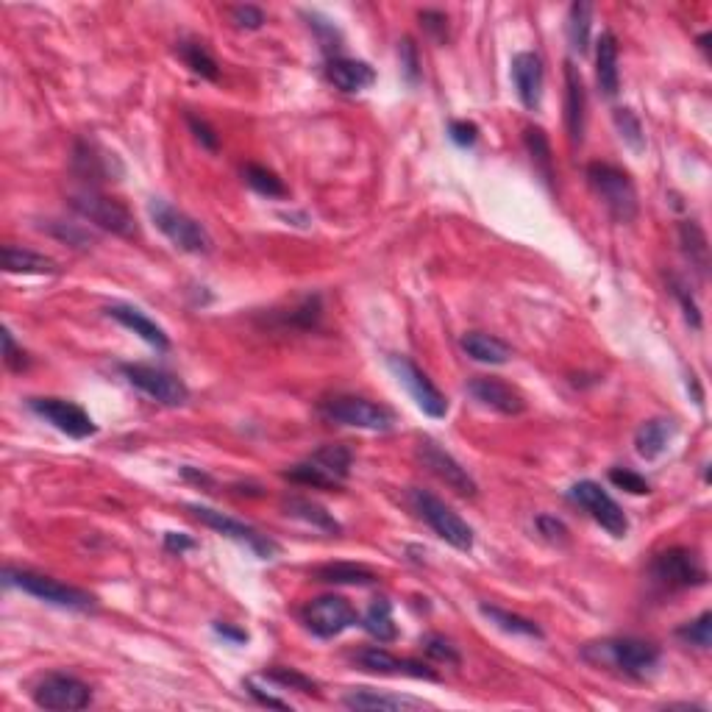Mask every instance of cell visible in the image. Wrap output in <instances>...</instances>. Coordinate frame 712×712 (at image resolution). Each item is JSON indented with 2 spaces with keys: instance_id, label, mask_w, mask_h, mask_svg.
<instances>
[{
  "instance_id": "6da1fadb",
  "label": "cell",
  "mask_w": 712,
  "mask_h": 712,
  "mask_svg": "<svg viewBox=\"0 0 712 712\" xmlns=\"http://www.w3.org/2000/svg\"><path fill=\"white\" fill-rule=\"evenodd\" d=\"M582 657L601 668H615L626 676H646L660 662V649L649 640L637 637H612L601 643H590L582 649Z\"/></svg>"
},
{
  "instance_id": "7a4b0ae2",
  "label": "cell",
  "mask_w": 712,
  "mask_h": 712,
  "mask_svg": "<svg viewBox=\"0 0 712 712\" xmlns=\"http://www.w3.org/2000/svg\"><path fill=\"white\" fill-rule=\"evenodd\" d=\"M3 582L9 587L23 590L28 596L39 598V601H45V604L62 607V610L87 612L95 607V596L92 593L81 590V587L64 585V582L53 579V576H45V573L26 571V568H6Z\"/></svg>"
},
{
  "instance_id": "3957f363",
  "label": "cell",
  "mask_w": 712,
  "mask_h": 712,
  "mask_svg": "<svg viewBox=\"0 0 712 712\" xmlns=\"http://www.w3.org/2000/svg\"><path fill=\"white\" fill-rule=\"evenodd\" d=\"M354 465V454L345 445H323L312 457H306L304 462L293 465L290 471H284V476L295 484H306V487H318V490H337L343 487V482L351 473Z\"/></svg>"
},
{
  "instance_id": "277c9868",
  "label": "cell",
  "mask_w": 712,
  "mask_h": 712,
  "mask_svg": "<svg viewBox=\"0 0 712 712\" xmlns=\"http://www.w3.org/2000/svg\"><path fill=\"white\" fill-rule=\"evenodd\" d=\"M148 212H151V220L156 223V229L162 231L167 240L176 245L178 251L195 256L212 254L215 240H212V234H209L195 217L181 212V209H176L173 204H167L162 198H151Z\"/></svg>"
},
{
  "instance_id": "5b68a950",
  "label": "cell",
  "mask_w": 712,
  "mask_h": 712,
  "mask_svg": "<svg viewBox=\"0 0 712 712\" xmlns=\"http://www.w3.org/2000/svg\"><path fill=\"white\" fill-rule=\"evenodd\" d=\"M70 206L76 209L78 215L95 223L98 229L112 231L117 237H126V240H134L140 234V226H137V217L134 212L128 209L123 201L117 198H109L103 195L95 187H84L70 195Z\"/></svg>"
},
{
  "instance_id": "8992f818",
  "label": "cell",
  "mask_w": 712,
  "mask_h": 712,
  "mask_svg": "<svg viewBox=\"0 0 712 712\" xmlns=\"http://www.w3.org/2000/svg\"><path fill=\"white\" fill-rule=\"evenodd\" d=\"M587 181L618 223H632L637 217V190L629 173L607 162L587 165Z\"/></svg>"
},
{
  "instance_id": "52a82bcc",
  "label": "cell",
  "mask_w": 712,
  "mask_h": 712,
  "mask_svg": "<svg viewBox=\"0 0 712 712\" xmlns=\"http://www.w3.org/2000/svg\"><path fill=\"white\" fill-rule=\"evenodd\" d=\"M320 415L331 423L351 426V429H365V432H390L395 423V415L382 404H373L359 395H334L320 404Z\"/></svg>"
},
{
  "instance_id": "ba28073f",
  "label": "cell",
  "mask_w": 712,
  "mask_h": 712,
  "mask_svg": "<svg viewBox=\"0 0 712 712\" xmlns=\"http://www.w3.org/2000/svg\"><path fill=\"white\" fill-rule=\"evenodd\" d=\"M409 501L423 521L429 523L434 534L445 540L448 546H454L457 551H471L473 548V529L468 521H462L454 509L445 504L443 498H437L429 490H412Z\"/></svg>"
},
{
  "instance_id": "9c48e42d",
  "label": "cell",
  "mask_w": 712,
  "mask_h": 712,
  "mask_svg": "<svg viewBox=\"0 0 712 712\" xmlns=\"http://www.w3.org/2000/svg\"><path fill=\"white\" fill-rule=\"evenodd\" d=\"M651 579L665 590H687L707 582V571L690 548H668L651 560Z\"/></svg>"
},
{
  "instance_id": "30bf717a",
  "label": "cell",
  "mask_w": 712,
  "mask_h": 712,
  "mask_svg": "<svg viewBox=\"0 0 712 712\" xmlns=\"http://www.w3.org/2000/svg\"><path fill=\"white\" fill-rule=\"evenodd\" d=\"M387 368L393 370L398 384L412 395V401H415L429 418H445V415H448V398L434 387L432 379H429L409 356L390 354L387 356Z\"/></svg>"
},
{
  "instance_id": "8fae6325",
  "label": "cell",
  "mask_w": 712,
  "mask_h": 712,
  "mask_svg": "<svg viewBox=\"0 0 712 712\" xmlns=\"http://www.w3.org/2000/svg\"><path fill=\"white\" fill-rule=\"evenodd\" d=\"M187 509L192 512V518H198V521L204 523V526L215 529L217 534L231 537V540H237V543H242V546L251 548L259 560H273V557L279 554V546H276V543H273L267 534L256 532L254 526L237 521V518H231V515L220 512V509L204 507V504H190Z\"/></svg>"
},
{
  "instance_id": "7c38bea8",
  "label": "cell",
  "mask_w": 712,
  "mask_h": 712,
  "mask_svg": "<svg viewBox=\"0 0 712 712\" xmlns=\"http://www.w3.org/2000/svg\"><path fill=\"white\" fill-rule=\"evenodd\" d=\"M571 501L585 509L587 515H590L604 532H610L612 537H626V534H629V518H626V512H623L621 504H618L607 490H601V484L590 482V479L576 482L571 487Z\"/></svg>"
},
{
  "instance_id": "4fadbf2b",
  "label": "cell",
  "mask_w": 712,
  "mask_h": 712,
  "mask_svg": "<svg viewBox=\"0 0 712 712\" xmlns=\"http://www.w3.org/2000/svg\"><path fill=\"white\" fill-rule=\"evenodd\" d=\"M123 376L128 384H134L137 390L165 404V407H181L190 401V387L178 379L176 373L165 368H153V365H123Z\"/></svg>"
},
{
  "instance_id": "5bb4252c",
  "label": "cell",
  "mask_w": 712,
  "mask_h": 712,
  "mask_svg": "<svg viewBox=\"0 0 712 712\" xmlns=\"http://www.w3.org/2000/svg\"><path fill=\"white\" fill-rule=\"evenodd\" d=\"M301 621L312 635L329 640V637L343 635L345 629L356 626L359 615L343 596H320L301 610Z\"/></svg>"
},
{
  "instance_id": "9a60e30c",
  "label": "cell",
  "mask_w": 712,
  "mask_h": 712,
  "mask_svg": "<svg viewBox=\"0 0 712 712\" xmlns=\"http://www.w3.org/2000/svg\"><path fill=\"white\" fill-rule=\"evenodd\" d=\"M92 701V687L70 674H48L34 687V704L42 710L73 712L84 710Z\"/></svg>"
},
{
  "instance_id": "2e32d148",
  "label": "cell",
  "mask_w": 712,
  "mask_h": 712,
  "mask_svg": "<svg viewBox=\"0 0 712 712\" xmlns=\"http://www.w3.org/2000/svg\"><path fill=\"white\" fill-rule=\"evenodd\" d=\"M28 407H31L34 415L48 420L53 429H59V432L73 437V440H87V437L98 432V426L92 423V418L73 401H64V398H31Z\"/></svg>"
},
{
  "instance_id": "e0dca14e",
  "label": "cell",
  "mask_w": 712,
  "mask_h": 712,
  "mask_svg": "<svg viewBox=\"0 0 712 712\" xmlns=\"http://www.w3.org/2000/svg\"><path fill=\"white\" fill-rule=\"evenodd\" d=\"M418 459L426 471L432 473V476H437L445 487H451L457 496H476V482H473L471 473L465 471L457 459L451 457L445 448H440L434 440H429V437L420 440Z\"/></svg>"
},
{
  "instance_id": "ac0fdd59",
  "label": "cell",
  "mask_w": 712,
  "mask_h": 712,
  "mask_svg": "<svg viewBox=\"0 0 712 712\" xmlns=\"http://www.w3.org/2000/svg\"><path fill=\"white\" fill-rule=\"evenodd\" d=\"M73 173H76L84 184L95 187L103 181H115V173H120L115 153L103 151L98 142L78 140L73 148Z\"/></svg>"
},
{
  "instance_id": "d6986e66",
  "label": "cell",
  "mask_w": 712,
  "mask_h": 712,
  "mask_svg": "<svg viewBox=\"0 0 712 712\" xmlns=\"http://www.w3.org/2000/svg\"><path fill=\"white\" fill-rule=\"evenodd\" d=\"M356 662L359 668H365L370 674H387V676H412V679H429V682H437L440 676L437 671H432L429 665H423L418 660H401L395 657L387 649H379V646H368L356 654Z\"/></svg>"
},
{
  "instance_id": "ffe728a7",
  "label": "cell",
  "mask_w": 712,
  "mask_h": 712,
  "mask_svg": "<svg viewBox=\"0 0 712 712\" xmlns=\"http://www.w3.org/2000/svg\"><path fill=\"white\" fill-rule=\"evenodd\" d=\"M468 393L487 409H496L501 415H521L526 409V398H523L512 384L496 376H476L468 382Z\"/></svg>"
},
{
  "instance_id": "44dd1931",
  "label": "cell",
  "mask_w": 712,
  "mask_h": 712,
  "mask_svg": "<svg viewBox=\"0 0 712 712\" xmlns=\"http://www.w3.org/2000/svg\"><path fill=\"white\" fill-rule=\"evenodd\" d=\"M512 81H515V92L526 109H540L543 101V84H546V70H543V59L537 53H518L512 59Z\"/></svg>"
},
{
  "instance_id": "7402d4cb",
  "label": "cell",
  "mask_w": 712,
  "mask_h": 712,
  "mask_svg": "<svg viewBox=\"0 0 712 712\" xmlns=\"http://www.w3.org/2000/svg\"><path fill=\"white\" fill-rule=\"evenodd\" d=\"M585 109L587 95L582 73L571 62H565V128H568L571 145H582L585 140Z\"/></svg>"
},
{
  "instance_id": "603a6c76",
  "label": "cell",
  "mask_w": 712,
  "mask_h": 712,
  "mask_svg": "<svg viewBox=\"0 0 712 712\" xmlns=\"http://www.w3.org/2000/svg\"><path fill=\"white\" fill-rule=\"evenodd\" d=\"M0 262H3L6 273H23V276H56L62 270L51 256L37 254L31 248H20V245H3Z\"/></svg>"
},
{
  "instance_id": "cb8c5ba5",
  "label": "cell",
  "mask_w": 712,
  "mask_h": 712,
  "mask_svg": "<svg viewBox=\"0 0 712 712\" xmlns=\"http://www.w3.org/2000/svg\"><path fill=\"white\" fill-rule=\"evenodd\" d=\"M326 76L340 92L354 95V92L373 87L376 70L368 62H359V59H331L329 67H326Z\"/></svg>"
},
{
  "instance_id": "d4e9b609",
  "label": "cell",
  "mask_w": 712,
  "mask_h": 712,
  "mask_svg": "<svg viewBox=\"0 0 712 712\" xmlns=\"http://www.w3.org/2000/svg\"><path fill=\"white\" fill-rule=\"evenodd\" d=\"M106 315L109 318H115L120 326H126L128 331H134L137 337H142L145 343L153 345V348H159V351H165V348H170V340H167V334L162 326H156L145 312H140V309H134V306H123V304H115L106 309Z\"/></svg>"
},
{
  "instance_id": "484cf974",
  "label": "cell",
  "mask_w": 712,
  "mask_h": 712,
  "mask_svg": "<svg viewBox=\"0 0 712 712\" xmlns=\"http://www.w3.org/2000/svg\"><path fill=\"white\" fill-rule=\"evenodd\" d=\"M343 704L348 710H420V707H429L412 696H390V693H379L370 687L348 690L343 696Z\"/></svg>"
},
{
  "instance_id": "4316f807",
  "label": "cell",
  "mask_w": 712,
  "mask_h": 712,
  "mask_svg": "<svg viewBox=\"0 0 712 712\" xmlns=\"http://www.w3.org/2000/svg\"><path fill=\"white\" fill-rule=\"evenodd\" d=\"M596 78L598 89H601L607 98H615V95H618V89H621V70H618V42L612 37V31H604V34L598 37Z\"/></svg>"
},
{
  "instance_id": "83f0119b",
  "label": "cell",
  "mask_w": 712,
  "mask_h": 712,
  "mask_svg": "<svg viewBox=\"0 0 712 712\" xmlns=\"http://www.w3.org/2000/svg\"><path fill=\"white\" fill-rule=\"evenodd\" d=\"M462 351L476 362H484V365H507L512 359V348L504 340H498L493 334H484V331H468L462 337Z\"/></svg>"
},
{
  "instance_id": "f1b7e54d",
  "label": "cell",
  "mask_w": 712,
  "mask_h": 712,
  "mask_svg": "<svg viewBox=\"0 0 712 712\" xmlns=\"http://www.w3.org/2000/svg\"><path fill=\"white\" fill-rule=\"evenodd\" d=\"M674 434H676L674 420H665V418L646 420L635 434V451L643 459H657L662 451L668 448V443H671Z\"/></svg>"
},
{
  "instance_id": "f546056e",
  "label": "cell",
  "mask_w": 712,
  "mask_h": 712,
  "mask_svg": "<svg viewBox=\"0 0 712 712\" xmlns=\"http://www.w3.org/2000/svg\"><path fill=\"white\" fill-rule=\"evenodd\" d=\"M312 576L318 582H326V585H356L365 587L373 585L379 576L370 571L368 565H356V562H329V565H320L312 571Z\"/></svg>"
},
{
  "instance_id": "4dcf8cb0",
  "label": "cell",
  "mask_w": 712,
  "mask_h": 712,
  "mask_svg": "<svg viewBox=\"0 0 712 712\" xmlns=\"http://www.w3.org/2000/svg\"><path fill=\"white\" fill-rule=\"evenodd\" d=\"M679 240H682V251H685L690 267L699 273V279L707 276L710 267V245H707V234L701 231L696 220H682L679 226Z\"/></svg>"
},
{
  "instance_id": "1f68e13d",
  "label": "cell",
  "mask_w": 712,
  "mask_h": 712,
  "mask_svg": "<svg viewBox=\"0 0 712 712\" xmlns=\"http://www.w3.org/2000/svg\"><path fill=\"white\" fill-rule=\"evenodd\" d=\"M284 512H287L290 518H298V521L312 523V526H315V529H320V532L340 534V523L334 521V515H331V512H326V509L320 507L318 501H312V498H304V496L284 498Z\"/></svg>"
},
{
  "instance_id": "d6a6232c",
  "label": "cell",
  "mask_w": 712,
  "mask_h": 712,
  "mask_svg": "<svg viewBox=\"0 0 712 712\" xmlns=\"http://www.w3.org/2000/svg\"><path fill=\"white\" fill-rule=\"evenodd\" d=\"M479 612H482L484 618L493 623V626H498L501 632H507V635L529 637V640H543V629H540L534 621H529V618H523V615L501 610V607H496V604H479Z\"/></svg>"
},
{
  "instance_id": "836d02e7",
  "label": "cell",
  "mask_w": 712,
  "mask_h": 712,
  "mask_svg": "<svg viewBox=\"0 0 712 712\" xmlns=\"http://www.w3.org/2000/svg\"><path fill=\"white\" fill-rule=\"evenodd\" d=\"M362 626L365 632L373 635L379 643H393L398 637V626L393 621V607L387 598H376L373 604L368 607V612L362 615Z\"/></svg>"
},
{
  "instance_id": "e575fe53",
  "label": "cell",
  "mask_w": 712,
  "mask_h": 712,
  "mask_svg": "<svg viewBox=\"0 0 712 712\" xmlns=\"http://www.w3.org/2000/svg\"><path fill=\"white\" fill-rule=\"evenodd\" d=\"M176 53L195 76L206 78V81H217L220 78V67H217L215 56L206 51L204 42H178Z\"/></svg>"
},
{
  "instance_id": "d590c367",
  "label": "cell",
  "mask_w": 712,
  "mask_h": 712,
  "mask_svg": "<svg viewBox=\"0 0 712 712\" xmlns=\"http://www.w3.org/2000/svg\"><path fill=\"white\" fill-rule=\"evenodd\" d=\"M523 140H526V148L532 153L534 170L543 176V181L551 184V181H554V159H551V145H548L546 131L529 126L526 128V134H523Z\"/></svg>"
},
{
  "instance_id": "8d00e7d4",
  "label": "cell",
  "mask_w": 712,
  "mask_h": 712,
  "mask_svg": "<svg viewBox=\"0 0 712 712\" xmlns=\"http://www.w3.org/2000/svg\"><path fill=\"white\" fill-rule=\"evenodd\" d=\"M590 20H593V6L573 3L571 12H568V42L579 56L590 48Z\"/></svg>"
},
{
  "instance_id": "74e56055",
  "label": "cell",
  "mask_w": 712,
  "mask_h": 712,
  "mask_svg": "<svg viewBox=\"0 0 712 712\" xmlns=\"http://www.w3.org/2000/svg\"><path fill=\"white\" fill-rule=\"evenodd\" d=\"M242 176H245V181H248V187H251V190H256L259 195H265V198H284V195H287L284 181H281V178L276 176L273 170H267V167L245 165Z\"/></svg>"
},
{
  "instance_id": "f35d334b",
  "label": "cell",
  "mask_w": 712,
  "mask_h": 712,
  "mask_svg": "<svg viewBox=\"0 0 712 712\" xmlns=\"http://www.w3.org/2000/svg\"><path fill=\"white\" fill-rule=\"evenodd\" d=\"M42 231H48V234H51V237H56V240L67 242V245H70V248H76V251H89V248L95 245V237H92L87 229H81L78 223L48 220V223H42Z\"/></svg>"
},
{
  "instance_id": "ab89813d",
  "label": "cell",
  "mask_w": 712,
  "mask_h": 712,
  "mask_svg": "<svg viewBox=\"0 0 712 712\" xmlns=\"http://www.w3.org/2000/svg\"><path fill=\"white\" fill-rule=\"evenodd\" d=\"M615 126L621 131V140L632 148V151H643L646 148V134H643V126L640 120L635 117L632 109H615Z\"/></svg>"
},
{
  "instance_id": "60d3db41",
  "label": "cell",
  "mask_w": 712,
  "mask_h": 712,
  "mask_svg": "<svg viewBox=\"0 0 712 712\" xmlns=\"http://www.w3.org/2000/svg\"><path fill=\"white\" fill-rule=\"evenodd\" d=\"M676 635L682 637L690 646H699V649H710L712 646V612H701L696 621L685 623L676 629Z\"/></svg>"
},
{
  "instance_id": "b9f144b4",
  "label": "cell",
  "mask_w": 712,
  "mask_h": 712,
  "mask_svg": "<svg viewBox=\"0 0 712 712\" xmlns=\"http://www.w3.org/2000/svg\"><path fill=\"white\" fill-rule=\"evenodd\" d=\"M420 649L426 657H432L434 662H445V665H459V651L451 646V640H445L443 635H423L420 637Z\"/></svg>"
},
{
  "instance_id": "7bdbcfd3",
  "label": "cell",
  "mask_w": 712,
  "mask_h": 712,
  "mask_svg": "<svg viewBox=\"0 0 712 712\" xmlns=\"http://www.w3.org/2000/svg\"><path fill=\"white\" fill-rule=\"evenodd\" d=\"M265 679L281 687H290V690H301V693H315L318 690V685L309 676L295 671V668H270V671H265Z\"/></svg>"
},
{
  "instance_id": "ee69618b",
  "label": "cell",
  "mask_w": 712,
  "mask_h": 712,
  "mask_svg": "<svg viewBox=\"0 0 712 712\" xmlns=\"http://www.w3.org/2000/svg\"><path fill=\"white\" fill-rule=\"evenodd\" d=\"M610 482L615 484V487L626 490V493H632V496H646V493H651V484L646 482L640 473L629 471V468H612Z\"/></svg>"
},
{
  "instance_id": "f6af8a7d",
  "label": "cell",
  "mask_w": 712,
  "mask_h": 712,
  "mask_svg": "<svg viewBox=\"0 0 712 712\" xmlns=\"http://www.w3.org/2000/svg\"><path fill=\"white\" fill-rule=\"evenodd\" d=\"M231 23L237 28H245V31H256V28L265 26L267 17L259 6L245 3V6H234V9H231Z\"/></svg>"
},
{
  "instance_id": "bcb514c9",
  "label": "cell",
  "mask_w": 712,
  "mask_h": 712,
  "mask_svg": "<svg viewBox=\"0 0 712 712\" xmlns=\"http://www.w3.org/2000/svg\"><path fill=\"white\" fill-rule=\"evenodd\" d=\"M398 56H401V73L407 78L409 84H418L420 81V56L418 48L412 39H404L401 48H398Z\"/></svg>"
},
{
  "instance_id": "7dc6e473",
  "label": "cell",
  "mask_w": 712,
  "mask_h": 712,
  "mask_svg": "<svg viewBox=\"0 0 712 712\" xmlns=\"http://www.w3.org/2000/svg\"><path fill=\"white\" fill-rule=\"evenodd\" d=\"M420 26H423V31H426L434 42H440V45L448 39V17H445L443 12H437V9L420 12Z\"/></svg>"
},
{
  "instance_id": "c3c4849f",
  "label": "cell",
  "mask_w": 712,
  "mask_h": 712,
  "mask_svg": "<svg viewBox=\"0 0 712 712\" xmlns=\"http://www.w3.org/2000/svg\"><path fill=\"white\" fill-rule=\"evenodd\" d=\"M187 123H190L195 140L201 142L206 151H217V148H220V140H217L215 128L209 126L206 120H201V117H195V115H187Z\"/></svg>"
},
{
  "instance_id": "681fc988",
  "label": "cell",
  "mask_w": 712,
  "mask_h": 712,
  "mask_svg": "<svg viewBox=\"0 0 712 712\" xmlns=\"http://www.w3.org/2000/svg\"><path fill=\"white\" fill-rule=\"evenodd\" d=\"M3 359H6V365L12 370H26L28 368V359H26V351L23 348H17V343H14L12 331L3 329Z\"/></svg>"
},
{
  "instance_id": "f907efd6",
  "label": "cell",
  "mask_w": 712,
  "mask_h": 712,
  "mask_svg": "<svg viewBox=\"0 0 712 712\" xmlns=\"http://www.w3.org/2000/svg\"><path fill=\"white\" fill-rule=\"evenodd\" d=\"M674 295L679 298V304H682V309H685V318L687 323L693 326V329H701V312L699 306H696V301H693V295L687 293V287L682 284V281L674 279Z\"/></svg>"
},
{
  "instance_id": "816d5d0a",
  "label": "cell",
  "mask_w": 712,
  "mask_h": 712,
  "mask_svg": "<svg viewBox=\"0 0 712 712\" xmlns=\"http://www.w3.org/2000/svg\"><path fill=\"white\" fill-rule=\"evenodd\" d=\"M537 529H540V534H543L546 540H551V543H568V526L557 521V518H551V515H540V518H537Z\"/></svg>"
},
{
  "instance_id": "f5cc1de1",
  "label": "cell",
  "mask_w": 712,
  "mask_h": 712,
  "mask_svg": "<svg viewBox=\"0 0 712 712\" xmlns=\"http://www.w3.org/2000/svg\"><path fill=\"white\" fill-rule=\"evenodd\" d=\"M448 134H451V140L462 145V148H468V145L479 140V128L468 123V120H454V123L448 126Z\"/></svg>"
},
{
  "instance_id": "db71d44e",
  "label": "cell",
  "mask_w": 712,
  "mask_h": 712,
  "mask_svg": "<svg viewBox=\"0 0 712 712\" xmlns=\"http://www.w3.org/2000/svg\"><path fill=\"white\" fill-rule=\"evenodd\" d=\"M165 548L167 551H173V554H184V551H192L195 548V540H190L187 534H178V532H167L165 534Z\"/></svg>"
},
{
  "instance_id": "11a10c76",
  "label": "cell",
  "mask_w": 712,
  "mask_h": 712,
  "mask_svg": "<svg viewBox=\"0 0 712 712\" xmlns=\"http://www.w3.org/2000/svg\"><path fill=\"white\" fill-rule=\"evenodd\" d=\"M312 17H315V14H312ZM315 20H318V17H315ZM323 23H326V20L309 23V26L315 28V31L320 34V42H323V48H326V51H331V45L337 48V42H340V34H337V28H334V26H323Z\"/></svg>"
},
{
  "instance_id": "9f6ffc18",
  "label": "cell",
  "mask_w": 712,
  "mask_h": 712,
  "mask_svg": "<svg viewBox=\"0 0 712 712\" xmlns=\"http://www.w3.org/2000/svg\"><path fill=\"white\" fill-rule=\"evenodd\" d=\"M245 687H248V693L254 696L259 704H267V707H279V710H290V704L287 701H281V699H273V696H267V693H262L259 687L254 685V682H245Z\"/></svg>"
},
{
  "instance_id": "6f0895ef",
  "label": "cell",
  "mask_w": 712,
  "mask_h": 712,
  "mask_svg": "<svg viewBox=\"0 0 712 712\" xmlns=\"http://www.w3.org/2000/svg\"><path fill=\"white\" fill-rule=\"evenodd\" d=\"M215 632L220 637L231 640V643H245V640H248V632H245V629H234L229 623H215Z\"/></svg>"
}]
</instances>
